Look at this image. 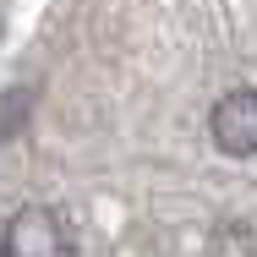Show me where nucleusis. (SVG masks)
<instances>
[{
	"mask_svg": "<svg viewBox=\"0 0 257 257\" xmlns=\"http://www.w3.org/2000/svg\"><path fill=\"white\" fill-rule=\"evenodd\" d=\"M0 257H71V224L60 219V208L44 203L17 208L0 235Z\"/></svg>",
	"mask_w": 257,
	"mask_h": 257,
	"instance_id": "nucleus-1",
	"label": "nucleus"
},
{
	"mask_svg": "<svg viewBox=\"0 0 257 257\" xmlns=\"http://www.w3.org/2000/svg\"><path fill=\"white\" fill-rule=\"evenodd\" d=\"M208 132H213V148L230 159L257 154V88H235L213 104L208 115Z\"/></svg>",
	"mask_w": 257,
	"mask_h": 257,
	"instance_id": "nucleus-2",
	"label": "nucleus"
}]
</instances>
